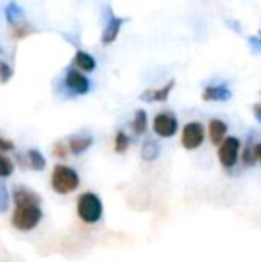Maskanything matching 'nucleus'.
I'll return each instance as SVG.
<instances>
[{
	"label": "nucleus",
	"mask_w": 261,
	"mask_h": 262,
	"mask_svg": "<svg viewBox=\"0 0 261 262\" xmlns=\"http://www.w3.org/2000/svg\"><path fill=\"white\" fill-rule=\"evenodd\" d=\"M52 152H54V156H56V157L65 159L66 156H68V146H65L63 143H56V145H54V148H52Z\"/></svg>",
	"instance_id": "b1692460"
},
{
	"label": "nucleus",
	"mask_w": 261,
	"mask_h": 262,
	"mask_svg": "<svg viewBox=\"0 0 261 262\" xmlns=\"http://www.w3.org/2000/svg\"><path fill=\"white\" fill-rule=\"evenodd\" d=\"M14 171V164L11 159L0 156V179H7V177H11Z\"/></svg>",
	"instance_id": "aec40b11"
},
{
	"label": "nucleus",
	"mask_w": 261,
	"mask_h": 262,
	"mask_svg": "<svg viewBox=\"0 0 261 262\" xmlns=\"http://www.w3.org/2000/svg\"><path fill=\"white\" fill-rule=\"evenodd\" d=\"M152 128L156 132V136H159V138H172V136H175V132L179 128L177 118L172 113H159L154 116Z\"/></svg>",
	"instance_id": "0eeeda50"
},
{
	"label": "nucleus",
	"mask_w": 261,
	"mask_h": 262,
	"mask_svg": "<svg viewBox=\"0 0 261 262\" xmlns=\"http://www.w3.org/2000/svg\"><path fill=\"white\" fill-rule=\"evenodd\" d=\"M254 157L256 162H261V143H256L254 145Z\"/></svg>",
	"instance_id": "cd10ccee"
},
{
	"label": "nucleus",
	"mask_w": 261,
	"mask_h": 262,
	"mask_svg": "<svg viewBox=\"0 0 261 262\" xmlns=\"http://www.w3.org/2000/svg\"><path fill=\"white\" fill-rule=\"evenodd\" d=\"M43 217L42 205H22L16 207L11 217V225L20 232H31L39 225Z\"/></svg>",
	"instance_id": "7ed1b4c3"
},
{
	"label": "nucleus",
	"mask_w": 261,
	"mask_h": 262,
	"mask_svg": "<svg viewBox=\"0 0 261 262\" xmlns=\"http://www.w3.org/2000/svg\"><path fill=\"white\" fill-rule=\"evenodd\" d=\"M63 88L72 97H81V95L90 93L91 84L90 79L83 72H79L77 68H68L63 79Z\"/></svg>",
	"instance_id": "20e7f679"
},
{
	"label": "nucleus",
	"mask_w": 261,
	"mask_h": 262,
	"mask_svg": "<svg viewBox=\"0 0 261 262\" xmlns=\"http://www.w3.org/2000/svg\"><path fill=\"white\" fill-rule=\"evenodd\" d=\"M233 97V91L227 86V82L208 84L202 91V100L206 102H227Z\"/></svg>",
	"instance_id": "1a4fd4ad"
},
{
	"label": "nucleus",
	"mask_w": 261,
	"mask_h": 262,
	"mask_svg": "<svg viewBox=\"0 0 261 262\" xmlns=\"http://www.w3.org/2000/svg\"><path fill=\"white\" fill-rule=\"evenodd\" d=\"M242 162H244V166H254L256 164L254 145H252V143H247V145H245L244 154H242Z\"/></svg>",
	"instance_id": "4be33fe9"
},
{
	"label": "nucleus",
	"mask_w": 261,
	"mask_h": 262,
	"mask_svg": "<svg viewBox=\"0 0 261 262\" xmlns=\"http://www.w3.org/2000/svg\"><path fill=\"white\" fill-rule=\"evenodd\" d=\"M129 145H131L129 136H127L124 130L116 132V136H115V152L116 154H126L127 148H129Z\"/></svg>",
	"instance_id": "6ab92c4d"
},
{
	"label": "nucleus",
	"mask_w": 261,
	"mask_h": 262,
	"mask_svg": "<svg viewBox=\"0 0 261 262\" xmlns=\"http://www.w3.org/2000/svg\"><path fill=\"white\" fill-rule=\"evenodd\" d=\"M11 205V194L7 191V186L4 182H0V214L6 212Z\"/></svg>",
	"instance_id": "412c9836"
},
{
	"label": "nucleus",
	"mask_w": 261,
	"mask_h": 262,
	"mask_svg": "<svg viewBox=\"0 0 261 262\" xmlns=\"http://www.w3.org/2000/svg\"><path fill=\"white\" fill-rule=\"evenodd\" d=\"M252 113H254V118L261 123V102H258V104L252 105Z\"/></svg>",
	"instance_id": "bb28decb"
},
{
	"label": "nucleus",
	"mask_w": 261,
	"mask_h": 262,
	"mask_svg": "<svg viewBox=\"0 0 261 262\" xmlns=\"http://www.w3.org/2000/svg\"><path fill=\"white\" fill-rule=\"evenodd\" d=\"M4 16H6L7 24H9L11 27H18V25L27 24V21H25L24 11H22V7L18 6V4L14 2V0L6 6V9H4Z\"/></svg>",
	"instance_id": "f8f14e48"
},
{
	"label": "nucleus",
	"mask_w": 261,
	"mask_h": 262,
	"mask_svg": "<svg viewBox=\"0 0 261 262\" xmlns=\"http://www.w3.org/2000/svg\"><path fill=\"white\" fill-rule=\"evenodd\" d=\"M27 164H29V168H32L34 171H42V169H45L47 161H45V157H43V154L39 152V150L31 148L27 152Z\"/></svg>",
	"instance_id": "a211bd4d"
},
{
	"label": "nucleus",
	"mask_w": 261,
	"mask_h": 262,
	"mask_svg": "<svg viewBox=\"0 0 261 262\" xmlns=\"http://www.w3.org/2000/svg\"><path fill=\"white\" fill-rule=\"evenodd\" d=\"M209 139H211L213 145H220V143L226 139V134H227V123L222 120H218V118H213L211 121H209Z\"/></svg>",
	"instance_id": "4468645a"
},
{
	"label": "nucleus",
	"mask_w": 261,
	"mask_h": 262,
	"mask_svg": "<svg viewBox=\"0 0 261 262\" xmlns=\"http://www.w3.org/2000/svg\"><path fill=\"white\" fill-rule=\"evenodd\" d=\"M102 214H104V205H102V200L97 194L90 193V191L79 194V198H77V216L81 217V221L93 225L101 221Z\"/></svg>",
	"instance_id": "f03ea898"
},
{
	"label": "nucleus",
	"mask_w": 261,
	"mask_h": 262,
	"mask_svg": "<svg viewBox=\"0 0 261 262\" xmlns=\"http://www.w3.org/2000/svg\"><path fill=\"white\" fill-rule=\"evenodd\" d=\"M13 150H14L13 141H9V139L0 136V152H13Z\"/></svg>",
	"instance_id": "a878e982"
},
{
	"label": "nucleus",
	"mask_w": 261,
	"mask_h": 262,
	"mask_svg": "<svg viewBox=\"0 0 261 262\" xmlns=\"http://www.w3.org/2000/svg\"><path fill=\"white\" fill-rule=\"evenodd\" d=\"M240 146H242L240 139L234 138V136L226 138L218 145V161L226 169H231L236 166L238 157H240Z\"/></svg>",
	"instance_id": "39448f33"
},
{
	"label": "nucleus",
	"mask_w": 261,
	"mask_h": 262,
	"mask_svg": "<svg viewBox=\"0 0 261 262\" xmlns=\"http://www.w3.org/2000/svg\"><path fill=\"white\" fill-rule=\"evenodd\" d=\"M181 143L186 150H197L204 143V127L198 121H190L183 127Z\"/></svg>",
	"instance_id": "423d86ee"
},
{
	"label": "nucleus",
	"mask_w": 261,
	"mask_h": 262,
	"mask_svg": "<svg viewBox=\"0 0 261 262\" xmlns=\"http://www.w3.org/2000/svg\"><path fill=\"white\" fill-rule=\"evenodd\" d=\"M226 24L229 25V27H233L236 32H242V27L238 25V21H236V20H226Z\"/></svg>",
	"instance_id": "c85d7f7f"
},
{
	"label": "nucleus",
	"mask_w": 261,
	"mask_h": 262,
	"mask_svg": "<svg viewBox=\"0 0 261 262\" xmlns=\"http://www.w3.org/2000/svg\"><path fill=\"white\" fill-rule=\"evenodd\" d=\"M91 145H93V138H91V136L79 134V136H73V138H70L68 150L73 154V156H81V154L86 152Z\"/></svg>",
	"instance_id": "2eb2a0df"
},
{
	"label": "nucleus",
	"mask_w": 261,
	"mask_h": 262,
	"mask_svg": "<svg viewBox=\"0 0 261 262\" xmlns=\"http://www.w3.org/2000/svg\"><path fill=\"white\" fill-rule=\"evenodd\" d=\"M174 86H175V80H168V82L161 88L145 90L139 95V98H142L143 102H150V104H154V102H167L168 97H170V91L174 90Z\"/></svg>",
	"instance_id": "9d476101"
},
{
	"label": "nucleus",
	"mask_w": 261,
	"mask_h": 262,
	"mask_svg": "<svg viewBox=\"0 0 261 262\" xmlns=\"http://www.w3.org/2000/svg\"><path fill=\"white\" fill-rule=\"evenodd\" d=\"M247 41H249V47L252 49V52L261 54V38H258V36H249Z\"/></svg>",
	"instance_id": "393cba45"
},
{
	"label": "nucleus",
	"mask_w": 261,
	"mask_h": 262,
	"mask_svg": "<svg viewBox=\"0 0 261 262\" xmlns=\"http://www.w3.org/2000/svg\"><path fill=\"white\" fill-rule=\"evenodd\" d=\"M73 66H75L79 72H93L97 68V61L91 54L84 52V50H77L73 55Z\"/></svg>",
	"instance_id": "ddd939ff"
},
{
	"label": "nucleus",
	"mask_w": 261,
	"mask_h": 262,
	"mask_svg": "<svg viewBox=\"0 0 261 262\" xmlns=\"http://www.w3.org/2000/svg\"><path fill=\"white\" fill-rule=\"evenodd\" d=\"M0 54H2V50H0ZM0 62H2V59H0Z\"/></svg>",
	"instance_id": "c756f323"
},
{
	"label": "nucleus",
	"mask_w": 261,
	"mask_h": 262,
	"mask_svg": "<svg viewBox=\"0 0 261 262\" xmlns=\"http://www.w3.org/2000/svg\"><path fill=\"white\" fill-rule=\"evenodd\" d=\"M81 184L79 173L73 168L66 164H56L50 175V186L56 193L59 194H68L72 191H75Z\"/></svg>",
	"instance_id": "f257e3e1"
},
{
	"label": "nucleus",
	"mask_w": 261,
	"mask_h": 262,
	"mask_svg": "<svg viewBox=\"0 0 261 262\" xmlns=\"http://www.w3.org/2000/svg\"><path fill=\"white\" fill-rule=\"evenodd\" d=\"M159 145H157L154 139H145V143H143L142 146V159L147 162H152L156 161L157 157H159Z\"/></svg>",
	"instance_id": "f3484780"
},
{
	"label": "nucleus",
	"mask_w": 261,
	"mask_h": 262,
	"mask_svg": "<svg viewBox=\"0 0 261 262\" xmlns=\"http://www.w3.org/2000/svg\"><path fill=\"white\" fill-rule=\"evenodd\" d=\"M11 77H13V68H11L7 62L2 61V62H0V82L6 84L7 80L11 79Z\"/></svg>",
	"instance_id": "5701e85b"
},
{
	"label": "nucleus",
	"mask_w": 261,
	"mask_h": 262,
	"mask_svg": "<svg viewBox=\"0 0 261 262\" xmlns=\"http://www.w3.org/2000/svg\"><path fill=\"white\" fill-rule=\"evenodd\" d=\"M259 38H261V31H259Z\"/></svg>",
	"instance_id": "7c9ffc66"
},
{
	"label": "nucleus",
	"mask_w": 261,
	"mask_h": 262,
	"mask_svg": "<svg viewBox=\"0 0 261 262\" xmlns=\"http://www.w3.org/2000/svg\"><path fill=\"white\" fill-rule=\"evenodd\" d=\"M131 127H132V130H134L136 136H143V134H145L147 127H149V121H147V113H145V111H143V109H136Z\"/></svg>",
	"instance_id": "dca6fc26"
},
{
	"label": "nucleus",
	"mask_w": 261,
	"mask_h": 262,
	"mask_svg": "<svg viewBox=\"0 0 261 262\" xmlns=\"http://www.w3.org/2000/svg\"><path fill=\"white\" fill-rule=\"evenodd\" d=\"M13 202L14 207H22V205H39L42 198L38 193H34L32 189L24 186H14L13 189Z\"/></svg>",
	"instance_id": "9b49d317"
},
{
	"label": "nucleus",
	"mask_w": 261,
	"mask_h": 262,
	"mask_svg": "<svg viewBox=\"0 0 261 262\" xmlns=\"http://www.w3.org/2000/svg\"><path fill=\"white\" fill-rule=\"evenodd\" d=\"M108 13H109L108 25H106V29L102 31V36H101V43H102V45H106V47L116 41V38H118L120 31H122V25L126 24V18L113 14L111 9H108Z\"/></svg>",
	"instance_id": "6e6552de"
}]
</instances>
